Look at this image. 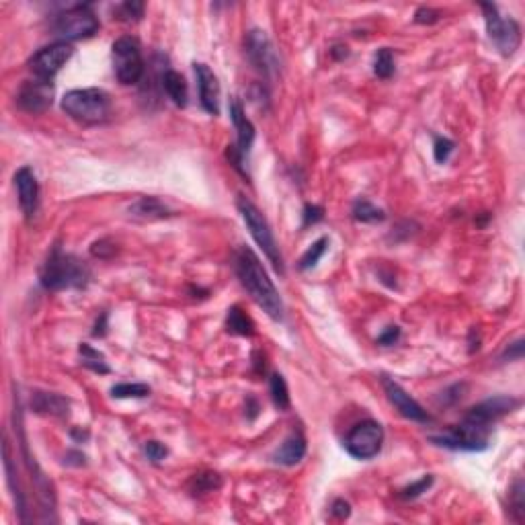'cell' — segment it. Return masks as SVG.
<instances>
[{
  "mask_svg": "<svg viewBox=\"0 0 525 525\" xmlns=\"http://www.w3.org/2000/svg\"><path fill=\"white\" fill-rule=\"evenodd\" d=\"M93 335H95V337H105V335H107V314H105V312L101 314V320H97Z\"/></svg>",
  "mask_w": 525,
  "mask_h": 525,
  "instance_id": "60d3db41",
  "label": "cell"
},
{
  "mask_svg": "<svg viewBox=\"0 0 525 525\" xmlns=\"http://www.w3.org/2000/svg\"><path fill=\"white\" fill-rule=\"evenodd\" d=\"M382 386H384V392H386L388 400L394 405V409L398 410L405 418L416 421V423H429L431 421V416L427 414V410H423V407L414 398H410V394L400 384H396L394 380H390V378L384 376L382 378Z\"/></svg>",
  "mask_w": 525,
  "mask_h": 525,
  "instance_id": "9a60e30c",
  "label": "cell"
},
{
  "mask_svg": "<svg viewBox=\"0 0 525 525\" xmlns=\"http://www.w3.org/2000/svg\"><path fill=\"white\" fill-rule=\"evenodd\" d=\"M54 31L64 42L86 39L99 31V19L95 17L89 4H76L56 17Z\"/></svg>",
  "mask_w": 525,
  "mask_h": 525,
  "instance_id": "52a82bcc",
  "label": "cell"
},
{
  "mask_svg": "<svg viewBox=\"0 0 525 525\" xmlns=\"http://www.w3.org/2000/svg\"><path fill=\"white\" fill-rule=\"evenodd\" d=\"M129 216L136 218V220L152 222V220L169 218L171 210L163 201H158L156 197H142V199H138L129 205Z\"/></svg>",
  "mask_w": 525,
  "mask_h": 525,
  "instance_id": "d6986e66",
  "label": "cell"
},
{
  "mask_svg": "<svg viewBox=\"0 0 525 525\" xmlns=\"http://www.w3.org/2000/svg\"><path fill=\"white\" fill-rule=\"evenodd\" d=\"M160 80H163V89L169 95V99L175 103L176 107H185L187 105V82H185V78L175 70H165Z\"/></svg>",
  "mask_w": 525,
  "mask_h": 525,
  "instance_id": "44dd1931",
  "label": "cell"
},
{
  "mask_svg": "<svg viewBox=\"0 0 525 525\" xmlns=\"http://www.w3.org/2000/svg\"><path fill=\"white\" fill-rule=\"evenodd\" d=\"M331 56L337 59H345L349 56V52H347V46H335L333 50H331Z\"/></svg>",
  "mask_w": 525,
  "mask_h": 525,
  "instance_id": "7bdbcfd3",
  "label": "cell"
},
{
  "mask_svg": "<svg viewBox=\"0 0 525 525\" xmlns=\"http://www.w3.org/2000/svg\"><path fill=\"white\" fill-rule=\"evenodd\" d=\"M384 443V429L378 421L357 423L345 437V450L357 460H371L380 454Z\"/></svg>",
  "mask_w": 525,
  "mask_h": 525,
  "instance_id": "ba28073f",
  "label": "cell"
},
{
  "mask_svg": "<svg viewBox=\"0 0 525 525\" xmlns=\"http://www.w3.org/2000/svg\"><path fill=\"white\" fill-rule=\"evenodd\" d=\"M113 72L121 84H136L144 76V56L136 37H119L111 48Z\"/></svg>",
  "mask_w": 525,
  "mask_h": 525,
  "instance_id": "8992f818",
  "label": "cell"
},
{
  "mask_svg": "<svg viewBox=\"0 0 525 525\" xmlns=\"http://www.w3.org/2000/svg\"><path fill=\"white\" fill-rule=\"evenodd\" d=\"M226 326L232 335H240V337H250L255 335V324L252 320L238 308V306H232L228 310V316H226Z\"/></svg>",
  "mask_w": 525,
  "mask_h": 525,
  "instance_id": "7402d4cb",
  "label": "cell"
},
{
  "mask_svg": "<svg viewBox=\"0 0 525 525\" xmlns=\"http://www.w3.org/2000/svg\"><path fill=\"white\" fill-rule=\"evenodd\" d=\"M488 429L490 427H482V425H474L462 421L458 427L450 429L445 435L439 437H431L433 443L443 445V448H452V450H462V452H482L488 448Z\"/></svg>",
  "mask_w": 525,
  "mask_h": 525,
  "instance_id": "30bf717a",
  "label": "cell"
},
{
  "mask_svg": "<svg viewBox=\"0 0 525 525\" xmlns=\"http://www.w3.org/2000/svg\"><path fill=\"white\" fill-rule=\"evenodd\" d=\"M62 109L74 121L95 125L111 116V97L103 89H74L64 95Z\"/></svg>",
  "mask_w": 525,
  "mask_h": 525,
  "instance_id": "3957f363",
  "label": "cell"
},
{
  "mask_svg": "<svg viewBox=\"0 0 525 525\" xmlns=\"http://www.w3.org/2000/svg\"><path fill=\"white\" fill-rule=\"evenodd\" d=\"M439 17H441V12L435 10V8H429V6H421V8L414 12V21L421 23V25H431V23L439 21Z\"/></svg>",
  "mask_w": 525,
  "mask_h": 525,
  "instance_id": "d590c367",
  "label": "cell"
},
{
  "mask_svg": "<svg viewBox=\"0 0 525 525\" xmlns=\"http://www.w3.org/2000/svg\"><path fill=\"white\" fill-rule=\"evenodd\" d=\"M244 54L248 62L259 70L265 78H275L279 74V56L269 35L261 29H252L244 37Z\"/></svg>",
  "mask_w": 525,
  "mask_h": 525,
  "instance_id": "9c48e42d",
  "label": "cell"
},
{
  "mask_svg": "<svg viewBox=\"0 0 525 525\" xmlns=\"http://www.w3.org/2000/svg\"><path fill=\"white\" fill-rule=\"evenodd\" d=\"M398 339H400V329H398V326H388V329L378 337V343H380V345H394Z\"/></svg>",
  "mask_w": 525,
  "mask_h": 525,
  "instance_id": "74e56055",
  "label": "cell"
},
{
  "mask_svg": "<svg viewBox=\"0 0 525 525\" xmlns=\"http://www.w3.org/2000/svg\"><path fill=\"white\" fill-rule=\"evenodd\" d=\"M304 456H306V439L297 431L282 443V448L273 454V460L282 466H295L297 462H302Z\"/></svg>",
  "mask_w": 525,
  "mask_h": 525,
  "instance_id": "ffe728a7",
  "label": "cell"
},
{
  "mask_svg": "<svg viewBox=\"0 0 525 525\" xmlns=\"http://www.w3.org/2000/svg\"><path fill=\"white\" fill-rule=\"evenodd\" d=\"M482 12H484V21H486V31L490 42L497 46V50L503 56H513L522 44V27L515 19L509 17H501L497 4L490 2H482L480 4Z\"/></svg>",
  "mask_w": 525,
  "mask_h": 525,
  "instance_id": "5b68a950",
  "label": "cell"
},
{
  "mask_svg": "<svg viewBox=\"0 0 525 525\" xmlns=\"http://www.w3.org/2000/svg\"><path fill=\"white\" fill-rule=\"evenodd\" d=\"M374 74L378 78H390L394 74V56H392V50L388 48H382L378 50L376 58H374Z\"/></svg>",
  "mask_w": 525,
  "mask_h": 525,
  "instance_id": "4316f807",
  "label": "cell"
},
{
  "mask_svg": "<svg viewBox=\"0 0 525 525\" xmlns=\"http://www.w3.org/2000/svg\"><path fill=\"white\" fill-rule=\"evenodd\" d=\"M31 409L35 410L37 414H44V416H58V418H64L68 416L70 412V403L59 396V394H54V392H33L31 396Z\"/></svg>",
  "mask_w": 525,
  "mask_h": 525,
  "instance_id": "ac0fdd59",
  "label": "cell"
},
{
  "mask_svg": "<svg viewBox=\"0 0 525 525\" xmlns=\"http://www.w3.org/2000/svg\"><path fill=\"white\" fill-rule=\"evenodd\" d=\"M80 355H82V365L97 371V374H109V365L103 357V353H99L97 349H93L91 345L82 343L80 345Z\"/></svg>",
  "mask_w": 525,
  "mask_h": 525,
  "instance_id": "d4e9b609",
  "label": "cell"
},
{
  "mask_svg": "<svg viewBox=\"0 0 525 525\" xmlns=\"http://www.w3.org/2000/svg\"><path fill=\"white\" fill-rule=\"evenodd\" d=\"M454 148H456V144H454L452 140L437 136V138H435V146H433V156H435V160H437L439 165L448 163V158L452 156Z\"/></svg>",
  "mask_w": 525,
  "mask_h": 525,
  "instance_id": "1f68e13d",
  "label": "cell"
},
{
  "mask_svg": "<svg viewBox=\"0 0 525 525\" xmlns=\"http://www.w3.org/2000/svg\"><path fill=\"white\" fill-rule=\"evenodd\" d=\"M91 271L74 255L64 252L59 246H54L48 261L42 267V286L46 290L59 292V290H80L89 284Z\"/></svg>",
  "mask_w": 525,
  "mask_h": 525,
  "instance_id": "7a4b0ae2",
  "label": "cell"
},
{
  "mask_svg": "<svg viewBox=\"0 0 525 525\" xmlns=\"http://www.w3.org/2000/svg\"><path fill=\"white\" fill-rule=\"evenodd\" d=\"M150 394V388L146 384H117L111 388L113 398H144Z\"/></svg>",
  "mask_w": 525,
  "mask_h": 525,
  "instance_id": "f1b7e54d",
  "label": "cell"
},
{
  "mask_svg": "<svg viewBox=\"0 0 525 525\" xmlns=\"http://www.w3.org/2000/svg\"><path fill=\"white\" fill-rule=\"evenodd\" d=\"M144 15V2H123L116 8V19L119 21H140Z\"/></svg>",
  "mask_w": 525,
  "mask_h": 525,
  "instance_id": "4dcf8cb0",
  "label": "cell"
},
{
  "mask_svg": "<svg viewBox=\"0 0 525 525\" xmlns=\"http://www.w3.org/2000/svg\"><path fill=\"white\" fill-rule=\"evenodd\" d=\"M74 50L68 42H58L48 48H42L33 58L29 59V70L35 74V78L52 80L59 70L66 66V62L72 58Z\"/></svg>",
  "mask_w": 525,
  "mask_h": 525,
  "instance_id": "7c38bea8",
  "label": "cell"
},
{
  "mask_svg": "<svg viewBox=\"0 0 525 525\" xmlns=\"http://www.w3.org/2000/svg\"><path fill=\"white\" fill-rule=\"evenodd\" d=\"M193 66H195L201 107L210 116H218L220 113V82H218L216 74L210 70V66H205V64H193Z\"/></svg>",
  "mask_w": 525,
  "mask_h": 525,
  "instance_id": "2e32d148",
  "label": "cell"
},
{
  "mask_svg": "<svg viewBox=\"0 0 525 525\" xmlns=\"http://www.w3.org/2000/svg\"><path fill=\"white\" fill-rule=\"evenodd\" d=\"M66 464H72V466H84V456L80 452H68L66 454Z\"/></svg>",
  "mask_w": 525,
  "mask_h": 525,
  "instance_id": "b9f144b4",
  "label": "cell"
},
{
  "mask_svg": "<svg viewBox=\"0 0 525 525\" xmlns=\"http://www.w3.org/2000/svg\"><path fill=\"white\" fill-rule=\"evenodd\" d=\"M234 269H236V275H238L242 288L255 300V304L259 308H263L267 312V316H271L273 320H284V302L279 297V292L273 286V282L269 279L259 257L250 248L242 246L236 252Z\"/></svg>",
  "mask_w": 525,
  "mask_h": 525,
  "instance_id": "6da1fadb",
  "label": "cell"
},
{
  "mask_svg": "<svg viewBox=\"0 0 525 525\" xmlns=\"http://www.w3.org/2000/svg\"><path fill=\"white\" fill-rule=\"evenodd\" d=\"M524 357V341L519 339V341H515L509 349L505 351V355H503V359H509V361H513V359H522Z\"/></svg>",
  "mask_w": 525,
  "mask_h": 525,
  "instance_id": "ab89813d",
  "label": "cell"
},
{
  "mask_svg": "<svg viewBox=\"0 0 525 525\" xmlns=\"http://www.w3.org/2000/svg\"><path fill=\"white\" fill-rule=\"evenodd\" d=\"M15 187H17V195H19V205L25 214L27 220H31L37 212V203H39V185H37V176L29 169L23 167L17 171L15 175Z\"/></svg>",
  "mask_w": 525,
  "mask_h": 525,
  "instance_id": "e0dca14e",
  "label": "cell"
},
{
  "mask_svg": "<svg viewBox=\"0 0 525 525\" xmlns=\"http://www.w3.org/2000/svg\"><path fill=\"white\" fill-rule=\"evenodd\" d=\"M269 386H271V398H273L275 407L279 410L290 409V390H288V384H286L284 376L282 374H273Z\"/></svg>",
  "mask_w": 525,
  "mask_h": 525,
  "instance_id": "484cf974",
  "label": "cell"
},
{
  "mask_svg": "<svg viewBox=\"0 0 525 525\" xmlns=\"http://www.w3.org/2000/svg\"><path fill=\"white\" fill-rule=\"evenodd\" d=\"M519 405H522V400L515 396H495V398H488V400L472 407L466 412L464 421L474 423V425H482V427H490L495 421L513 412Z\"/></svg>",
  "mask_w": 525,
  "mask_h": 525,
  "instance_id": "5bb4252c",
  "label": "cell"
},
{
  "mask_svg": "<svg viewBox=\"0 0 525 525\" xmlns=\"http://www.w3.org/2000/svg\"><path fill=\"white\" fill-rule=\"evenodd\" d=\"M230 117H232L238 140H236V146L228 148V158L232 160L234 169H238L240 173H244L242 165H244V158L248 156L250 146L255 142V125L250 123L248 117L244 116V107H242V103L238 99L230 101Z\"/></svg>",
  "mask_w": 525,
  "mask_h": 525,
  "instance_id": "8fae6325",
  "label": "cell"
},
{
  "mask_svg": "<svg viewBox=\"0 0 525 525\" xmlns=\"http://www.w3.org/2000/svg\"><path fill=\"white\" fill-rule=\"evenodd\" d=\"M236 205H238V212H240V216H242V220H244L248 232L255 238V242L259 244V248H261V250L265 252V257L273 263V267H275L279 273H284V259H282L279 246H277V242H275V236L271 232V226H269L267 218L261 214V210H259L250 199H246V197H242V195H238Z\"/></svg>",
  "mask_w": 525,
  "mask_h": 525,
  "instance_id": "277c9868",
  "label": "cell"
},
{
  "mask_svg": "<svg viewBox=\"0 0 525 525\" xmlns=\"http://www.w3.org/2000/svg\"><path fill=\"white\" fill-rule=\"evenodd\" d=\"M353 218L357 222H363V224H376V222H382L386 216L380 208H376L367 199H357L355 205H353Z\"/></svg>",
  "mask_w": 525,
  "mask_h": 525,
  "instance_id": "603a6c76",
  "label": "cell"
},
{
  "mask_svg": "<svg viewBox=\"0 0 525 525\" xmlns=\"http://www.w3.org/2000/svg\"><path fill=\"white\" fill-rule=\"evenodd\" d=\"M351 513V505L347 501H343V499H339V501H335L333 503V515L337 517V519H347Z\"/></svg>",
  "mask_w": 525,
  "mask_h": 525,
  "instance_id": "f35d334b",
  "label": "cell"
},
{
  "mask_svg": "<svg viewBox=\"0 0 525 525\" xmlns=\"http://www.w3.org/2000/svg\"><path fill=\"white\" fill-rule=\"evenodd\" d=\"M431 484H433V476L427 474V476H423L421 480H416V482H412L410 486L403 488V490H400V497L407 499V501H409V499H416V497H421L423 492H427Z\"/></svg>",
  "mask_w": 525,
  "mask_h": 525,
  "instance_id": "d6a6232c",
  "label": "cell"
},
{
  "mask_svg": "<svg viewBox=\"0 0 525 525\" xmlns=\"http://www.w3.org/2000/svg\"><path fill=\"white\" fill-rule=\"evenodd\" d=\"M222 486V478L216 472H201L195 474L191 478V490L195 495H203V492H214Z\"/></svg>",
  "mask_w": 525,
  "mask_h": 525,
  "instance_id": "cb8c5ba5",
  "label": "cell"
},
{
  "mask_svg": "<svg viewBox=\"0 0 525 525\" xmlns=\"http://www.w3.org/2000/svg\"><path fill=\"white\" fill-rule=\"evenodd\" d=\"M116 244H113L111 240H107V238L97 240V242H93V246H91V255L97 257V259H111V257L116 255Z\"/></svg>",
  "mask_w": 525,
  "mask_h": 525,
  "instance_id": "836d02e7",
  "label": "cell"
},
{
  "mask_svg": "<svg viewBox=\"0 0 525 525\" xmlns=\"http://www.w3.org/2000/svg\"><path fill=\"white\" fill-rule=\"evenodd\" d=\"M17 103L23 111L33 113V116L48 111L54 103V84H52V80H42V78L27 80L17 93Z\"/></svg>",
  "mask_w": 525,
  "mask_h": 525,
  "instance_id": "4fadbf2b",
  "label": "cell"
},
{
  "mask_svg": "<svg viewBox=\"0 0 525 525\" xmlns=\"http://www.w3.org/2000/svg\"><path fill=\"white\" fill-rule=\"evenodd\" d=\"M511 513H513V519L517 524H522L525 517V501H524V480H517L515 486L511 488Z\"/></svg>",
  "mask_w": 525,
  "mask_h": 525,
  "instance_id": "f546056e",
  "label": "cell"
},
{
  "mask_svg": "<svg viewBox=\"0 0 525 525\" xmlns=\"http://www.w3.org/2000/svg\"><path fill=\"white\" fill-rule=\"evenodd\" d=\"M322 218H324L322 208H318V205H310V203L304 208V226L316 224V222H320Z\"/></svg>",
  "mask_w": 525,
  "mask_h": 525,
  "instance_id": "8d00e7d4",
  "label": "cell"
},
{
  "mask_svg": "<svg viewBox=\"0 0 525 525\" xmlns=\"http://www.w3.org/2000/svg\"><path fill=\"white\" fill-rule=\"evenodd\" d=\"M72 437L78 439V441H84V439L89 437V431H78V429H74V431H72Z\"/></svg>",
  "mask_w": 525,
  "mask_h": 525,
  "instance_id": "ee69618b",
  "label": "cell"
},
{
  "mask_svg": "<svg viewBox=\"0 0 525 525\" xmlns=\"http://www.w3.org/2000/svg\"><path fill=\"white\" fill-rule=\"evenodd\" d=\"M144 452H146L148 460L154 462V464L163 462V460L167 458V454H169V450H167L163 443H158V441H148V443L144 445Z\"/></svg>",
  "mask_w": 525,
  "mask_h": 525,
  "instance_id": "e575fe53",
  "label": "cell"
},
{
  "mask_svg": "<svg viewBox=\"0 0 525 525\" xmlns=\"http://www.w3.org/2000/svg\"><path fill=\"white\" fill-rule=\"evenodd\" d=\"M326 246H329V238H318V240L302 255V259H300V269L306 271V269L314 267V265L322 259V255L326 252Z\"/></svg>",
  "mask_w": 525,
  "mask_h": 525,
  "instance_id": "83f0119b",
  "label": "cell"
}]
</instances>
